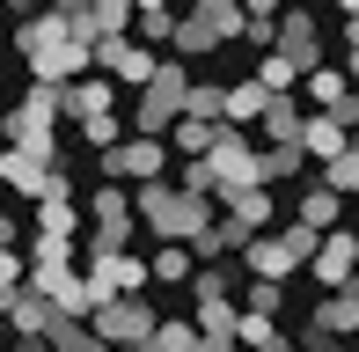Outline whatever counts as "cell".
I'll return each instance as SVG.
<instances>
[{
	"mask_svg": "<svg viewBox=\"0 0 359 352\" xmlns=\"http://www.w3.org/2000/svg\"><path fill=\"white\" fill-rule=\"evenodd\" d=\"M15 52L29 59V74H37V81H74V74L95 67V44L74 29V8H52V0H44L37 15H22Z\"/></svg>",
	"mask_w": 359,
	"mask_h": 352,
	"instance_id": "obj_1",
	"label": "cell"
},
{
	"mask_svg": "<svg viewBox=\"0 0 359 352\" xmlns=\"http://www.w3.org/2000/svg\"><path fill=\"white\" fill-rule=\"evenodd\" d=\"M133 205H140V220H147V235L154 243H198L205 228H213V191H191L184 176H147V184H133Z\"/></svg>",
	"mask_w": 359,
	"mask_h": 352,
	"instance_id": "obj_2",
	"label": "cell"
},
{
	"mask_svg": "<svg viewBox=\"0 0 359 352\" xmlns=\"http://www.w3.org/2000/svg\"><path fill=\"white\" fill-rule=\"evenodd\" d=\"M191 81H198V74H191V59H176V52H169V59H161V74L140 88L133 133H161V140H169V125L191 110Z\"/></svg>",
	"mask_w": 359,
	"mask_h": 352,
	"instance_id": "obj_3",
	"label": "cell"
},
{
	"mask_svg": "<svg viewBox=\"0 0 359 352\" xmlns=\"http://www.w3.org/2000/svg\"><path fill=\"white\" fill-rule=\"evenodd\" d=\"M169 169V147H161V133H133L118 140V147H95V176H118V184H147V176Z\"/></svg>",
	"mask_w": 359,
	"mask_h": 352,
	"instance_id": "obj_4",
	"label": "cell"
},
{
	"mask_svg": "<svg viewBox=\"0 0 359 352\" xmlns=\"http://www.w3.org/2000/svg\"><path fill=\"white\" fill-rule=\"evenodd\" d=\"M154 301L147 294H110L103 309H95V330H103V345H154Z\"/></svg>",
	"mask_w": 359,
	"mask_h": 352,
	"instance_id": "obj_5",
	"label": "cell"
},
{
	"mask_svg": "<svg viewBox=\"0 0 359 352\" xmlns=\"http://www.w3.org/2000/svg\"><path fill=\"white\" fill-rule=\"evenodd\" d=\"M308 279H316V286H345V279H359V235L323 228L316 257H308Z\"/></svg>",
	"mask_w": 359,
	"mask_h": 352,
	"instance_id": "obj_6",
	"label": "cell"
},
{
	"mask_svg": "<svg viewBox=\"0 0 359 352\" xmlns=\"http://www.w3.org/2000/svg\"><path fill=\"white\" fill-rule=\"evenodd\" d=\"M279 52L308 59V67L323 59V15H316V0H286V8H279Z\"/></svg>",
	"mask_w": 359,
	"mask_h": 352,
	"instance_id": "obj_7",
	"label": "cell"
},
{
	"mask_svg": "<svg viewBox=\"0 0 359 352\" xmlns=\"http://www.w3.org/2000/svg\"><path fill=\"white\" fill-rule=\"evenodd\" d=\"M140 22V0H81V8H74V29H81V37H125V29H133Z\"/></svg>",
	"mask_w": 359,
	"mask_h": 352,
	"instance_id": "obj_8",
	"label": "cell"
},
{
	"mask_svg": "<svg viewBox=\"0 0 359 352\" xmlns=\"http://www.w3.org/2000/svg\"><path fill=\"white\" fill-rule=\"evenodd\" d=\"M0 176H8L15 198H44V191L59 184V162H37L29 147H15V140H8V162H0Z\"/></svg>",
	"mask_w": 359,
	"mask_h": 352,
	"instance_id": "obj_9",
	"label": "cell"
},
{
	"mask_svg": "<svg viewBox=\"0 0 359 352\" xmlns=\"http://www.w3.org/2000/svg\"><path fill=\"white\" fill-rule=\"evenodd\" d=\"M198 330L205 345H242V294H198Z\"/></svg>",
	"mask_w": 359,
	"mask_h": 352,
	"instance_id": "obj_10",
	"label": "cell"
},
{
	"mask_svg": "<svg viewBox=\"0 0 359 352\" xmlns=\"http://www.w3.org/2000/svg\"><path fill=\"white\" fill-rule=\"evenodd\" d=\"M308 323H323L330 338H352V330H359V279L323 286V294H316V316H308Z\"/></svg>",
	"mask_w": 359,
	"mask_h": 352,
	"instance_id": "obj_11",
	"label": "cell"
},
{
	"mask_svg": "<svg viewBox=\"0 0 359 352\" xmlns=\"http://www.w3.org/2000/svg\"><path fill=\"white\" fill-rule=\"evenodd\" d=\"M88 271L110 286V294H147L154 279V257H133V250H110V257H88Z\"/></svg>",
	"mask_w": 359,
	"mask_h": 352,
	"instance_id": "obj_12",
	"label": "cell"
},
{
	"mask_svg": "<svg viewBox=\"0 0 359 352\" xmlns=\"http://www.w3.org/2000/svg\"><path fill=\"white\" fill-rule=\"evenodd\" d=\"M220 44H227V37L205 22L198 8H191V15H176V37H169V52H176V59H191V67H198V59H213Z\"/></svg>",
	"mask_w": 359,
	"mask_h": 352,
	"instance_id": "obj_13",
	"label": "cell"
},
{
	"mask_svg": "<svg viewBox=\"0 0 359 352\" xmlns=\"http://www.w3.org/2000/svg\"><path fill=\"white\" fill-rule=\"evenodd\" d=\"M301 95H308V110H337V103L352 95V74L330 67V59H316V67L301 74Z\"/></svg>",
	"mask_w": 359,
	"mask_h": 352,
	"instance_id": "obj_14",
	"label": "cell"
},
{
	"mask_svg": "<svg viewBox=\"0 0 359 352\" xmlns=\"http://www.w3.org/2000/svg\"><path fill=\"white\" fill-rule=\"evenodd\" d=\"M301 147L316 154V162H330V154H345V147H352V125L337 118V110H308V133H301Z\"/></svg>",
	"mask_w": 359,
	"mask_h": 352,
	"instance_id": "obj_15",
	"label": "cell"
},
{
	"mask_svg": "<svg viewBox=\"0 0 359 352\" xmlns=\"http://www.w3.org/2000/svg\"><path fill=\"white\" fill-rule=\"evenodd\" d=\"M264 103H271V81H264V74L227 81V125H264Z\"/></svg>",
	"mask_w": 359,
	"mask_h": 352,
	"instance_id": "obj_16",
	"label": "cell"
},
{
	"mask_svg": "<svg viewBox=\"0 0 359 352\" xmlns=\"http://www.w3.org/2000/svg\"><path fill=\"white\" fill-rule=\"evenodd\" d=\"M293 213H301L308 228H337V213H345V191H337L330 176H316V184L301 191V205H293Z\"/></svg>",
	"mask_w": 359,
	"mask_h": 352,
	"instance_id": "obj_17",
	"label": "cell"
},
{
	"mask_svg": "<svg viewBox=\"0 0 359 352\" xmlns=\"http://www.w3.org/2000/svg\"><path fill=\"white\" fill-rule=\"evenodd\" d=\"M227 213H242L250 220V228H271V220H279V205H271V184H242V191H227Z\"/></svg>",
	"mask_w": 359,
	"mask_h": 352,
	"instance_id": "obj_18",
	"label": "cell"
},
{
	"mask_svg": "<svg viewBox=\"0 0 359 352\" xmlns=\"http://www.w3.org/2000/svg\"><path fill=\"white\" fill-rule=\"evenodd\" d=\"M213 140H220V118H198V110H184V118L169 125V147L176 154H205Z\"/></svg>",
	"mask_w": 359,
	"mask_h": 352,
	"instance_id": "obj_19",
	"label": "cell"
},
{
	"mask_svg": "<svg viewBox=\"0 0 359 352\" xmlns=\"http://www.w3.org/2000/svg\"><path fill=\"white\" fill-rule=\"evenodd\" d=\"M191 271H198V250L191 243H161L154 250V279L161 286H191Z\"/></svg>",
	"mask_w": 359,
	"mask_h": 352,
	"instance_id": "obj_20",
	"label": "cell"
},
{
	"mask_svg": "<svg viewBox=\"0 0 359 352\" xmlns=\"http://www.w3.org/2000/svg\"><path fill=\"white\" fill-rule=\"evenodd\" d=\"M191 8H198L227 44H235V37H242V22H250V0H191Z\"/></svg>",
	"mask_w": 359,
	"mask_h": 352,
	"instance_id": "obj_21",
	"label": "cell"
},
{
	"mask_svg": "<svg viewBox=\"0 0 359 352\" xmlns=\"http://www.w3.org/2000/svg\"><path fill=\"white\" fill-rule=\"evenodd\" d=\"M257 74H264L271 88H301V74H308V59H293V52H279V44H271V52L257 59Z\"/></svg>",
	"mask_w": 359,
	"mask_h": 352,
	"instance_id": "obj_22",
	"label": "cell"
},
{
	"mask_svg": "<svg viewBox=\"0 0 359 352\" xmlns=\"http://www.w3.org/2000/svg\"><path fill=\"white\" fill-rule=\"evenodd\" d=\"M74 257H81V235H52V228H37L29 264H74Z\"/></svg>",
	"mask_w": 359,
	"mask_h": 352,
	"instance_id": "obj_23",
	"label": "cell"
},
{
	"mask_svg": "<svg viewBox=\"0 0 359 352\" xmlns=\"http://www.w3.org/2000/svg\"><path fill=\"white\" fill-rule=\"evenodd\" d=\"M242 345H264V352L286 345V330L271 323V309H242Z\"/></svg>",
	"mask_w": 359,
	"mask_h": 352,
	"instance_id": "obj_24",
	"label": "cell"
},
{
	"mask_svg": "<svg viewBox=\"0 0 359 352\" xmlns=\"http://www.w3.org/2000/svg\"><path fill=\"white\" fill-rule=\"evenodd\" d=\"M323 176H330V184L345 191V198H359V140H352L345 154H330V162H323Z\"/></svg>",
	"mask_w": 359,
	"mask_h": 352,
	"instance_id": "obj_25",
	"label": "cell"
},
{
	"mask_svg": "<svg viewBox=\"0 0 359 352\" xmlns=\"http://www.w3.org/2000/svg\"><path fill=\"white\" fill-rule=\"evenodd\" d=\"M125 125H133V118L103 110V118H81V140H88V147H118V140H125Z\"/></svg>",
	"mask_w": 359,
	"mask_h": 352,
	"instance_id": "obj_26",
	"label": "cell"
},
{
	"mask_svg": "<svg viewBox=\"0 0 359 352\" xmlns=\"http://www.w3.org/2000/svg\"><path fill=\"white\" fill-rule=\"evenodd\" d=\"M154 345H161V352H198L205 330H198V323H154Z\"/></svg>",
	"mask_w": 359,
	"mask_h": 352,
	"instance_id": "obj_27",
	"label": "cell"
},
{
	"mask_svg": "<svg viewBox=\"0 0 359 352\" xmlns=\"http://www.w3.org/2000/svg\"><path fill=\"white\" fill-rule=\"evenodd\" d=\"M133 29H140L147 44H169V37H176V15H169V8H140V22H133Z\"/></svg>",
	"mask_w": 359,
	"mask_h": 352,
	"instance_id": "obj_28",
	"label": "cell"
},
{
	"mask_svg": "<svg viewBox=\"0 0 359 352\" xmlns=\"http://www.w3.org/2000/svg\"><path fill=\"white\" fill-rule=\"evenodd\" d=\"M242 44L271 52V44H279V15H257V8H250V22H242Z\"/></svg>",
	"mask_w": 359,
	"mask_h": 352,
	"instance_id": "obj_29",
	"label": "cell"
},
{
	"mask_svg": "<svg viewBox=\"0 0 359 352\" xmlns=\"http://www.w3.org/2000/svg\"><path fill=\"white\" fill-rule=\"evenodd\" d=\"M0 279H8V294L22 286V250H15V235H8V250H0Z\"/></svg>",
	"mask_w": 359,
	"mask_h": 352,
	"instance_id": "obj_30",
	"label": "cell"
},
{
	"mask_svg": "<svg viewBox=\"0 0 359 352\" xmlns=\"http://www.w3.org/2000/svg\"><path fill=\"white\" fill-rule=\"evenodd\" d=\"M337 118H345L352 133H359V81H352V95H345V103H337Z\"/></svg>",
	"mask_w": 359,
	"mask_h": 352,
	"instance_id": "obj_31",
	"label": "cell"
},
{
	"mask_svg": "<svg viewBox=\"0 0 359 352\" xmlns=\"http://www.w3.org/2000/svg\"><path fill=\"white\" fill-rule=\"evenodd\" d=\"M345 74H352V81H359V44H345Z\"/></svg>",
	"mask_w": 359,
	"mask_h": 352,
	"instance_id": "obj_32",
	"label": "cell"
},
{
	"mask_svg": "<svg viewBox=\"0 0 359 352\" xmlns=\"http://www.w3.org/2000/svg\"><path fill=\"white\" fill-rule=\"evenodd\" d=\"M250 8H257V15H279V8H286V0H250Z\"/></svg>",
	"mask_w": 359,
	"mask_h": 352,
	"instance_id": "obj_33",
	"label": "cell"
},
{
	"mask_svg": "<svg viewBox=\"0 0 359 352\" xmlns=\"http://www.w3.org/2000/svg\"><path fill=\"white\" fill-rule=\"evenodd\" d=\"M345 44H359V15H345Z\"/></svg>",
	"mask_w": 359,
	"mask_h": 352,
	"instance_id": "obj_34",
	"label": "cell"
},
{
	"mask_svg": "<svg viewBox=\"0 0 359 352\" xmlns=\"http://www.w3.org/2000/svg\"><path fill=\"white\" fill-rule=\"evenodd\" d=\"M337 8H345V15H359V0H337Z\"/></svg>",
	"mask_w": 359,
	"mask_h": 352,
	"instance_id": "obj_35",
	"label": "cell"
},
{
	"mask_svg": "<svg viewBox=\"0 0 359 352\" xmlns=\"http://www.w3.org/2000/svg\"><path fill=\"white\" fill-rule=\"evenodd\" d=\"M140 8H169V0H140Z\"/></svg>",
	"mask_w": 359,
	"mask_h": 352,
	"instance_id": "obj_36",
	"label": "cell"
},
{
	"mask_svg": "<svg viewBox=\"0 0 359 352\" xmlns=\"http://www.w3.org/2000/svg\"><path fill=\"white\" fill-rule=\"evenodd\" d=\"M52 8H81V0H52Z\"/></svg>",
	"mask_w": 359,
	"mask_h": 352,
	"instance_id": "obj_37",
	"label": "cell"
}]
</instances>
